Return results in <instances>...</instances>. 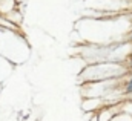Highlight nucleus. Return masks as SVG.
Instances as JSON below:
<instances>
[{
    "label": "nucleus",
    "instance_id": "1",
    "mask_svg": "<svg viewBox=\"0 0 132 121\" xmlns=\"http://www.w3.org/2000/svg\"><path fill=\"white\" fill-rule=\"evenodd\" d=\"M128 66L121 63H114L111 60L97 61L91 66H88L81 72V81L88 83H95V81H104V80H112V78H120L128 72Z\"/></svg>",
    "mask_w": 132,
    "mask_h": 121
},
{
    "label": "nucleus",
    "instance_id": "2",
    "mask_svg": "<svg viewBox=\"0 0 132 121\" xmlns=\"http://www.w3.org/2000/svg\"><path fill=\"white\" fill-rule=\"evenodd\" d=\"M108 103H106V100L104 98H85L83 100V109L86 110V112H98L101 107H104Z\"/></svg>",
    "mask_w": 132,
    "mask_h": 121
},
{
    "label": "nucleus",
    "instance_id": "3",
    "mask_svg": "<svg viewBox=\"0 0 132 121\" xmlns=\"http://www.w3.org/2000/svg\"><path fill=\"white\" fill-rule=\"evenodd\" d=\"M112 121H132V114H128V112H118L114 118H112Z\"/></svg>",
    "mask_w": 132,
    "mask_h": 121
},
{
    "label": "nucleus",
    "instance_id": "4",
    "mask_svg": "<svg viewBox=\"0 0 132 121\" xmlns=\"http://www.w3.org/2000/svg\"><path fill=\"white\" fill-rule=\"evenodd\" d=\"M126 66H128V69L132 67V52L129 54V57H128V63H126Z\"/></svg>",
    "mask_w": 132,
    "mask_h": 121
},
{
    "label": "nucleus",
    "instance_id": "5",
    "mask_svg": "<svg viewBox=\"0 0 132 121\" xmlns=\"http://www.w3.org/2000/svg\"><path fill=\"white\" fill-rule=\"evenodd\" d=\"M128 75H132V67H129V71H128Z\"/></svg>",
    "mask_w": 132,
    "mask_h": 121
},
{
    "label": "nucleus",
    "instance_id": "6",
    "mask_svg": "<svg viewBox=\"0 0 132 121\" xmlns=\"http://www.w3.org/2000/svg\"><path fill=\"white\" fill-rule=\"evenodd\" d=\"M129 40L132 41V31H131V34H129Z\"/></svg>",
    "mask_w": 132,
    "mask_h": 121
}]
</instances>
